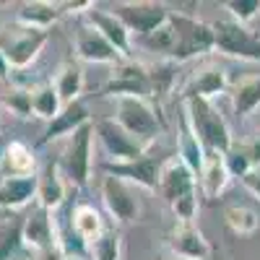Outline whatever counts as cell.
Listing matches in <instances>:
<instances>
[{
	"instance_id": "6da1fadb",
	"label": "cell",
	"mask_w": 260,
	"mask_h": 260,
	"mask_svg": "<svg viewBox=\"0 0 260 260\" xmlns=\"http://www.w3.org/2000/svg\"><path fill=\"white\" fill-rule=\"evenodd\" d=\"M182 104H185V120L190 122L192 133L198 136L206 154H226L234 146V136L229 130V122L219 112V107L211 99L201 96H185Z\"/></svg>"
},
{
	"instance_id": "7a4b0ae2",
	"label": "cell",
	"mask_w": 260,
	"mask_h": 260,
	"mask_svg": "<svg viewBox=\"0 0 260 260\" xmlns=\"http://www.w3.org/2000/svg\"><path fill=\"white\" fill-rule=\"evenodd\" d=\"M115 115L112 120L125 127L130 136H136L146 143L154 146L156 138L161 136V120H159V110L156 104L146 99V96H115Z\"/></svg>"
},
{
	"instance_id": "3957f363",
	"label": "cell",
	"mask_w": 260,
	"mask_h": 260,
	"mask_svg": "<svg viewBox=\"0 0 260 260\" xmlns=\"http://www.w3.org/2000/svg\"><path fill=\"white\" fill-rule=\"evenodd\" d=\"M94 120L81 125L71 138H65V148H62V159H60V169L68 185L83 187L91 180V169H94Z\"/></svg>"
},
{
	"instance_id": "277c9868",
	"label": "cell",
	"mask_w": 260,
	"mask_h": 260,
	"mask_svg": "<svg viewBox=\"0 0 260 260\" xmlns=\"http://www.w3.org/2000/svg\"><path fill=\"white\" fill-rule=\"evenodd\" d=\"M172 26H175L177 42H175V50H172V62H187L192 57H201L213 52V29L206 21L195 18L192 13H177L172 11Z\"/></svg>"
},
{
	"instance_id": "5b68a950",
	"label": "cell",
	"mask_w": 260,
	"mask_h": 260,
	"mask_svg": "<svg viewBox=\"0 0 260 260\" xmlns=\"http://www.w3.org/2000/svg\"><path fill=\"white\" fill-rule=\"evenodd\" d=\"M213 29V50L226 57L247 60V62H260V37L255 29L242 26L232 18H221L211 24Z\"/></svg>"
},
{
	"instance_id": "8992f818",
	"label": "cell",
	"mask_w": 260,
	"mask_h": 260,
	"mask_svg": "<svg viewBox=\"0 0 260 260\" xmlns=\"http://www.w3.org/2000/svg\"><path fill=\"white\" fill-rule=\"evenodd\" d=\"M50 42V31L13 26L6 34H0V55L6 57L11 71H24L42 55L45 45Z\"/></svg>"
},
{
	"instance_id": "52a82bcc",
	"label": "cell",
	"mask_w": 260,
	"mask_h": 260,
	"mask_svg": "<svg viewBox=\"0 0 260 260\" xmlns=\"http://www.w3.org/2000/svg\"><path fill=\"white\" fill-rule=\"evenodd\" d=\"M94 133L107 154V161L110 164H125V161H136V159H143L148 151H151V143L130 136L125 127H120L112 117H104L99 122H94Z\"/></svg>"
},
{
	"instance_id": "ba28073f",
	"label": "cell",
	"mask_w": 260,
	"mask_h": 260,
	"mask_svg": "<svg viewBox=\"0 0 260 260\" xmlns=\"http://www.w3.org/2000/svg\"><path fill=\"white\" fill-rule=\"evenodd\" d=\"M122 24L125 29L133 34V42L151 34L154 29H159L161 24H167L172 11L164 3H151V0H141V3H117L110 8Z\"/></svg>"
},
{
	"instance_id": "9c48e42d",
	"label": "cell",
	"mask_w": 260,
	"mask_h": 260,
	"mask_svg": "<svg viewBox=\"0 0 260 260\" xmlns=\"http://www.w3.org/2000/svg\"><path fill=\"white\" fill-rule=\"evenodd\" d=\"M102 203L107 208V213L112 216V221L117 224H130L138 219L141 213V201L133 190V185L120 180V177H112V175H104L102 177Z\"/></svg>"
},
{
	"instance_id": "30bf717a",
	"label": "cell",
	"mask_w": 260,
	"mask_h": 260,
	"mask_svg": "<svg viewBox=\"0 0 260 260\" xmlns=\"http://www.w3.org/2000/svg\"><path fill=\"white\" fill-rule=\"evenodd\" d=\"M102 94L115 96H146L151 99V81H148V65H141L136 60H122L112 68V76L107 78Z\"/></svg>"
},
{
	"instance_id": "8fae6325",
	"label": "cell",
	"mask_w": 260,
	"mask_h": 260,
	"mask_svg": "<svg viewBox=\"0 0 260 260\" xmlns=\"http://www.w3.org/2000/svg\"><path fill=\"white\" fill-rule=\"evenodd\" d=\"M21 237L24 247L42 255L55 247V213L42 208L39 203L29 206L26 213L21 216Z\"/></svg>"
},
{
	"instance_id": "7c38bea8",
	"label": "cell",
	"mask_w": 260,
	"mask_h": 260,
	"mask_svg": "<svg viewBox=\"0 0 260 260\" xmlns=\"http://www.w3.org/2000/svg\"><path fill=\"white\" fill-rule=\"evenodd\" d=\"M73 52L81 62H94V65H115L122 62L125 57L107 42L94 26L89 24H83L78 26L76 37H73Z\"/></svg>"
},
{
	"instance_id": "4fadbf2b",
	"label": "cell",
	"mask_w": 260,
	"mask_h": 260,
	"mask_svg": "<svg viewBox=\"0 0 260 260\" xmlns=\"http://www.w3.org/2000/svg\"><path fill=\"white\" fill-rule=\"evenodd\" d=\"M198 190V177L182 164V159L175 154L167 161H161V172H159V192L161 198L172 206L175 201H180L182 195Z\"/></svg>"
},
{
	"instance_id": "5bb4252c",
	"label": "cell",
	"mask_w": 260,
	"mask_h": 260,
	"mask_svg": "<svg viewBox=\"0 0 260 260\" xmlns=\"http://www.w3.org/2000/svg\"><path fill=\"white\" fill-rule=\"evenodd\" d=\"M104 175H112V177H120L136 187H143V190H159V172H161V161L154 159V156H143V159H136V161H125V164H110L107 161L104 167Z\"/></svg>"
},
{
	"instance_id": "9a60e30c",
	"label": "cell",
	"mask_w": 260,
	"mask_h": 260,
	"mask_svg": "<svg viewBox=\"0 0 260 260\" xmlns=\"http://www.w3.org/2000/svg\"><path fill=\"white\" fill-rule=\"evenodd\" d=\"M68 201V180H65L60 161H47L37 172V203L47 211H60Z\"/></svg>"
},
{
	"instance_id": "2e32d148",
	"label": "cell",
	"mask_w": 260,
	"mask_h": 260,
	"mask_svg": "<svg viewBox=\"0 0 260 260\" xmlns=\"http://www.w3.org/2000/svg\"><path fill=\"white\" fill-rule=\"evenodd\" d=\"M86 24L94 26L125 60L130 57V52H133V34L125 29V24H122V21H120L110 8H96V6H94L89 13H86Z\"/></svg>"
},
{
	"instance_id": "e0dca14e",
	"label": "cell",
	"mask_w": 260,
	"mask_h": 260,
	"mask_svg": "<svg viewBox=\"0 0 260 260\" xmlns=\"http://www.w3.org/2000/svg\"><path fill=\"white\" fill-rule=\"evenodd\" d=\"M169 250L175 257H187V260H206L211 255L208 240L195 224H175L169 234Z\"/></svg>"
},
{
	"instance_id": "ac0fdd59",
	"label": "cell",
	"mask_w": 260,
	"mask_h": 260,
	"mask_svg": "<svg viewBox=\"0 0 260 260\" xmlns=\"http://www.w3.org/2000/svg\"><path fill=\"white\" fill-rule=\"evenodd\" d=\"M86 122H91V115H89V107L83 102H73L68 107H62L60 115L47 122L45 133H42V141L39 143H50V141H57V138H71L76 130Z\"/></svg>"
},
{
	"instance_id": "d6986e66",
	"label": "cell",
	"mask_w": 260,
	"mask_h": 260,
	"mask_svg": "<svg viewBox=\"0 0 260 260\" xmlns=\"http://www.w3.org/2000/svg\"><path fill=\"white\" fill-rule=\"evenodd\" d=\"M37 203V177H8L0 180V208L21 211Z\"/></svg>"
},
{
	"instance_id": "ffe728a7",
	"label": "cell",
	"mask_w": 260,
	"mask_h": 260,
	"mask_svg": "<svg viewBox=\"0 0 260 260\" xmlns=\"http://www.w3.org/2000/svg\"><path fill=\"white\" fill-rule=\"evenodd\" d=\"M8 177H37V156L21 141L6 143V154L3 161H0V180H8Z\"/></svg>"
},
{
	"instance_id": "44dd1931",
	"label": "cell",
	"mask_w": 260,
	"mask_h": 260,
	"mask_svg": "<svg viewBox=\"0 0 260 260\" xmlns=\"http://www.w3.org/2000/svg\"><path fill=\"white\" fill-rule=\"evenodd\" d=\"M226 91V71L221 65H206V68L195 71L185 86V96H201V99H216L219 94Z\"/></svg>"
},
{
	"instance_id": "7402d4cb",
	"label": "cell",
	"mask_w": 260,
	"mask_h": 260,
	"mask_svg": "<svg viewBox=\"0 0 260 260\" xmlns=\"http://www.w3.org/2000/svg\"><path fill=\"white\" fill-rule=\"evenodd\" d=\"M229 172L224 164V154H206L203 169L198 172V192L208 201H216L229 185Z\"/></svg>"
},
{
	"instance_id": "603a6c76",
	"label": "cell",
	"mask_w": 260,
	"mask_h": 260,
	"mask_svg": "<svg viewBox=\"0 0 260 260\" xmlns=\"http://www.w3.org/2000/svg\"><path fill=\"white\" fill-rule=\"evenodd\" d=\"M60 3H47V0H31V3H21L16 13V24L26 29L50 31L57 18H60Z\"/></svg>"
},
{
	"instance_id": "cb8c5ba5",
	"label": "cell",
	"mask_w": 260,
	"mask_h": 260,
	"mask_svg": "<svg viewBox=\"0 0 260 260\" xmlns=\"http://www.w3.org/2000/svg\"><path fill=\"white\" fill-rule=\"evenodd\" d=\"M68 221H71L73 234L78 237L81 242H86V245H91L96 237L107 229L102 213H99L91 203H76V206L71 208V213H68Z\"/></svg>"
},
{
	"instance_id": "d4e9b609",
	"label": "cell",
	"mask_w": 260,
	"mask_h": 260,
	"mask_svg": "<svg viewBox=\"0 0 260 260\" xmlns=\"http://www.w3.org/2000/svg\"><path fill=\"white\" fill-rule=\"evenodd\" d=\"M55 91L62 102V107H68L73 102H81V94H83V86H86V78H83V71H81V65L78 62H65L60 65V71L55 73Z\"/></svg>"
},
{
	"instance_id": "484cf974",
	"label": "cell",
	"mask_w": 260,
	"mask_h": 260,
	"mask_svg": "<svg viewBox=\"0 0 260 260\" xmlns=\"http://www.w3.org/2000/svg\"><path fill=\"white\" fill-rule=\"evenodd\" d=\"M232 110L237 120H247L260 110V73L242 78L232 89Z\"/></svg>"
},
{
	"instance_id": "4316f807",
	"label": "cell",
	"mask_w": 260,
	"mask_h": 260,
	"mask_svg": "<svg viewBox=\"0 0 260 260\" xmlns=\"http://www.w3.org/2000/svg\"><path fill=\"white\" fill-rule=\"evenodd\" d=\"M177 156L182 159V164L192 172L195 177H198V172L203 169V161H206V148L201 146V141H198V136L192 133V127H190V122L185 120V115H182V120H180V136H177Z\"/></svg>"
},
{
	"instance_id": "83f0119b",
	"label": "cell",
	"mask_w": 260,
	"mask_h": 260,
	"mask_svg": "<svg viewBox=\"0 0 260 260\" xmlns=\"http://www.w3.org/2000/svg\"><path fill=\"white\" fill-rule=\"evenodd\" d=\"M29 91H31V112H34V117L45 120V122H52L62 110V102H60V96L55 91V86L52 83H39V86H29Z\"/></svg>"
},
{
	"instance_id": "f1b7e54d",
	"label": "cell",
	"mask_w": 260,
	"mask_h": 260,
	"mask_svg": "<svg viewBox=\"0 0 260 260\" xmlns=\"http://www.w3.org/2000/svg\"><path fill=\"white\" fill-rule=\"evenodd\" d=\"M175 42H177V34H175V26H172V18H169L167 24H161L159 29H154L151 34L136 39L133 47H143L148 52L159 55L161 60H169L172 57V50H175Z\"/></svg>"
},
{
	"instance_id": "f546056e",
	"label": "cell",
	"mask_w": 260,
	"mask_h": 260,
	"mask_svg": "<svg viewBox=\"0 0 260 260\" xmlns=\"http://www.w3.org/2000/svg\"><path fill=\"white\" fill-rule=\"evenodd\" d=\"M21 250H24L21 216H8L0 221V260H18Z\"/></svg>"
},
{
	"instance_id": "4dcf8cb0",
	"label": "cell",
	"mask_w": 260,
	"mask_h": 260,
	"mask_svg": "<svg viewBox=\"0 0 260 260\" xmlns=\"http://www.w3.org/2000/svg\"><path fill=\"white\" fill-rule=\"evenodd\" d=\"M224 219H226V226L234 234H240V237H250L260 226V216L250 206H229L226 213H224Z\"/></svg>"
},
{
	"instance_id": "1f68e13d",
	"label": "cell",
	"mask_w": 260,
	"mask_h": 260,
	"mask_svg": "<svg viewBox=\"0 0 260 260\" xmlns=\"http://www.w3.org/2000/svg\"><path fill=\"white\" fill-rule=\"evenodd\" d=\"M122 257V237L117 229H104L89 245V260H120Z\"/></svg>"
},
{
	"instance_id": "d6a6232c",
	"label": "cell",
	"mask_w": 260,
	"mask_h": 260,
	"mask_svg": "<svg viewBox=\"0 0 260 260\" xmlns=\"http://www.w3.org/2000/svg\"><path fill=\"white\" fill-rule=\"evenodd\" d=\"M177 73V62L172 60H156L154 65H148V81H151V96H164L172 91Z\"/></svg>"
},
{
	"instance_id": "836d02e7",
	"label": "cell",
	"mask_w": 260,
	"mask_h": 260,
	"mask_svg": "<svg viewBox=\"0 0 260 260\" xmlns=\"http://www.w3.org/2000/svg\"><path fill=\"white\" fill-rule=\"evenodd\" d=\"M3 107L18 120H29L34 112H31V91L29 86H13L3 94Z\"/></svg>"
},
{
	"instance_id": "e575fe53",
	"label": "cell",
	"mask_w": 260,
	"mask_h": 260,
	"mask_svg": "<svg viewBox=\"0 0 260 260\" xmlns=\"http://www.w3.org/2000/svg\"><path fill=\"white\" fill-rule=\"evenodd\" d=\"M224 8L229 11V18L242 26H250L260 18V0H226Z\"/></svg>"
},
{
	"instance_id": "d590c367",
	"label": "cell",
	"mask_w": 260,
	"mask_h": 260,
	"mask_svg": "<svg viewBox=\"0 0 260 260\" xmlns=\"http://www.w3.org/2000/svg\"><path fill=\"white\" fill-rule=\"evenodd\" d=\"M224 164H226V172H229V177H237V180H242L247 172L252 169V161L247 159V154L237 146V141H234V146L224 154Z\"/></svg>"
},
{
	"instance_id": "8d00e7d4",
	"label": "cell",
	"mask_w": 260,
	"mask_h": 260,
	"mask_svg": "<svg viewBox=\"0 0 260 260\" xmlns=\"http://www.w3.org/2000/svg\"><path fill=\"white\" fill-rule=\"evenodd\" d=\"M169 208H172V213H175L177 224H192L195 216H198V190L182 195V198L175 201Z\"/></svg>"
},
{
	"instance_id": "74e56055",
	"label": "cell",
	"mask_w": 260,
	"mask_h": 260,
	"mask_svg": "<svg viewBox=\"0 0 260 260\" xmlns=\"http://www.w3.org/2000/svg\"><path fill=\"white\" fill-rule=\"evenodd\" d=\"M237 146H240L245 154H247V159L252 161V167H260V130H257V133H252L247 141H240Z\"/></svg>"
},
{
	"instance_id": "f35d334b",
	"label": "cell",
	"mask_w": 260,
	"mask_h": 260,
	"mask_svg": "<svg viewBox=\"0 0 260 260\" xmlns=\"http://www.w3.org/2000/svg\"><path fill=\"white\" fill-rule=\"evenodd\" d=\"M242 185L247 187V192L255 195V201H260V167H252L247 175L242 177Z\"/></svg>"
},
{
	"instance_id": "ab89813d",
	"label": "cell",
	"mask_w": 260,
	"mask_h": 260,
	"mask_svg": "<svg viewBox=\"0 0 260 260\" xmlns=\"http://www.w3.org/2000/svg\"><path fill=\"white\" fill-rule=\"evenodd\" d=\"M37 260H89V255H65V252H60L57 247H52V250H47V252L37 255Z\"/></svg>"
},
{
	"instance_id": "60d3db41",
	"label": "cell",
	"mask_w": 260,
	"mask_h": 260,
	"mask_svg": "<svg viewBox=\"0 0 260 260\" xmlns=\"http://www.w3.org/2000/svg\"><path fill=\"white\" fill-rule=\"evenodd\" d=\"M11 76V68H8V62H6V57L0 55V81H6Z\"/></svg>"
},
{
	"instance_id": "b9f144b4",
	"label": "cell",
	"mask_w": 260,
	"mask_h": 260,
	"mask_svg": "<svg viewBox=\"0 0 260 260\" xmlns=\"http://www.w3.org/2000/svg\"><path fill=\"white\" fill-rule=\"evenodd\" d=\"M3 154H6V141L0 138V161H3Z\"/></svg>"
},
{
	"instance_id": "7bdbcfd3",
	"label": "cell",
	"mask_w": 260,
	"mask_h": 260,
	"mask_svg": "<svg viewBox=\"0 0 260 260\" xmlns=\"http://www.w3.org/2000/svg\"><path fill=\"white\" fill-rule=\"evenodd\" d=\"M169 260H187V257H175V255H172V257H169Z\"/></svg>"
},
{
	"instance_id": "ee69618b",
	"label": "cell",
	"mask_w": 260,
	"mask_h": 260,
	"mask_svg": "<svg viewBox=\"0 0 260 260\" xmlns=\"http://www.w3.org/2000/svg\"><path fill=\"white\" fill-rule=\"evenodd\" d=\"M255 34H257V37H260V29H255Z\"/></svg>"
},
{
	"instance_id": "f6af8a7d",
	"label": "cell",
	"mask_w": 260,
	"mask_h": 260,
	"mask_svg": "<svg viewBox=\"0 0 260 260\" xmlns=\"http://www.w3.org/2000/svg\"><path fill=\"white\" fill-rule=\"evenodd\" d=\"M0 130H3V120H0Z\"/></svg>"
}]
</instances>
